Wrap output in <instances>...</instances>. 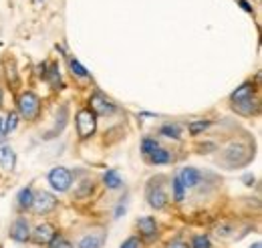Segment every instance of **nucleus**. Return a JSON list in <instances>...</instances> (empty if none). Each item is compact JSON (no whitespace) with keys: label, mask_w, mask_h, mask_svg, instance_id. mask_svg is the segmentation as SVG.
Instances as JSON below:
<instances>
[{"label":"nucleus","mask_w":262,"mask_h":248,"mask_svg":"<svg viewBox=\"0 0 262 248\" xmlns=\"http://www.w3.org/2000/svg\"><path fill=\"white\" fill-rule=\"evenodd\" d=\"M158 133H160L162 137H165V139L180 141V139H182V125L176 123V121H167V123H164L158 129Z\"/></svg>","instance_id":"f3484780"},{"label":"nucleus","mask_w":262,"mask_h":248,"mask_svg":"<svg viewBox=\"0 0 262 248\" xmlns=\"http://www.w3.org/2000/svg\"><path fill=\"white\" fill-rule=\"evenodd\" d=\"M105 238H107L105 232H89L77 242V248H103Z\"/></svg>","instance_id":"4468645a"},{"label":"nucleus","mask_w":262,"mask_h":248,"mask_svg":"<svg viewBox=\"0 0 262 248\" xmlns=\"http://www.w3.org/2000/svg\"><path fill=\"white\" fill-rule=\"evenodd\" d=\"M186 188H184V184L180 182V178L178 176H173L171 178V196H173V202H178V204H182L184 200H186Z\"/></svg>","instance_id":"b1692460"},{"label":"nucleus","mask_w":262,"mask_h":248,"mask_svg":"<svg viewBox=\"0 0 262 248\" xmlns=\"http://www.w3.org/2000/svg\"><path fill=\"white\" fill-rule=\"evenodd\" d=\"M75 125H77V135H79V139L85 141V139H89L91 135H95V131H97V115H95L89 107L79 109L77 115H75Z\"/></svg>","instance_id":"20e7f679"},{"label":"nucleus","mask_w":262,"mask_h":248,"mask_svg":"<svg viewBox=\"0 0 262 248\" xmlns=\"http://www.w3.org/2000/svg\"><path fill=\"white\" fill-rule=\"evenodd\" d=\"M89 109L97 115V117H111L115 111H117V105L101 91H95V93L89 97Z\"/></svg>","instance_id":"1a4fd4ad"},{"label":"nucleus","mask_w":262,"mask_h":248,"mask_svg":"<svg viewBox=\"0 0 262 248\" xmlns=\"http://www.w3.org/2000/svg\"><path fill=\"white\" fill-rule=\"evenodd\" d=\"M2 103H4V93H2V87H0V107H2Z\"/></svg>","instance_id":"e433bc0d"},{"label":"nucleus","mask_w":262,"mask_h":248,"mask_svg":"<svg viewBox=\"0 0 262 248\" xmlns=\"http://www.w3.org/2000/svg\"><path fill=\"white\" fill-rule=\"evenodd\" d=\"M18 121H20L18 113H16V111H8V113H6V117H4V133H6V135H10V133L18 127Z\"/></svg>","instance_id":"393cba45"},{"label":"nucleus","mask_w":262,"mask_h":248,"mask_svg":"<svg viewBox=\"0 0 262 248\" xmlns=\"http://www.w3.org/2000/svg\"><path fill=\"white\" fill-rule=\"evenodd\" d=\"M164 182H167L165 176H156L145 186V200H147V204L154 210H164L165 206H167V202H169V196L165 192Z\"/></svg>","instance_id":"f03ea898"},{"label":"nucleus","mask_w":262,"mask_h":248,"mask_svg":"<svg viewBox=\"0 0 262 248\" xmlns=\"http://www.w3.org/2000/svg\"><path fill=\"white\" fill-rule=\"evenodd\" d=\"M165 248H190V242H186V240H182V238H173V240H169Z\"/></svg>","instance_id":"7c9ffc66"},{"label":"nucleus","mask_w":262,"mask_h":248,"mask_svg":"<svg viewBox=\"0 0 262 248\" xmlns=\"http://www.w3.org/2000/svg\"><path fill=\"white\" fill-rule=\"evenodd\" d=\"M0 166L4 168V170H14V166H16V154H14V150L10 148V146H6V143H2L0 146Z\"/></svg>","instance_id":"a211bd4d"},{"label":"nucleus","mask_w":262,"mask_h":248,"mask_svg":"<svg viewBox=\"0 0 262 248\" xmlns=\"http://www.w3.org/2000/svg\"><path fill=\"white\" fill-rule=\"evenodd\" d=\"M31 232H33V226L29 222L27 216H16L12 220L10 228H8V236L10 240H14L16 244H27L31 242Z\"/></svg>","instance_id":"6e6552de"},{"label":"nucleus","mask_w":262,"mask_h":248,"mask_svg":"<svg viewBox=\"0 0 262 248\" xmlns=\"http://www.w3.org/2000/svg\"><path fill=\"white\" fill-rule=\"evenodd\" d=\"M119 248H143V242H141L139 236H129V238H125V240L121 242Z\"/></svg>","instance_id":"c756f323"},{"label":"nucleus","mask_w":262,"mask_h":248,"mask_svg":"<svg viewBox=\"0 0 262 248\" xmlns=\"http://www.w3.org/2000/svg\"><path fill=\"white\" fill-rule=\"evenodd\" d=\"M244 182H246V186H252V184H254V176H250V174L244 176Z\"/></svg>","instance_id":"c9c22d12"},{"label":"nucleus","mask_w":262,"mask_h":248,"mask_svg":"<svg viewBox=\"0 0 262 248\" xmlns=\"http://www.w3.org/2000/svg\"><path fill=\"white\" fill-rule=\"evenodd\" d=\"M6 137H8V135L4 133V117H0V146L6 141Z\"/></svg>","instance_id":"72a5a7b5"},{"label":"nucleus","mask_w":262,"mask_h":248,"mask_svg":"<svg viewBox=\"0 0 262 248\" xmlns=\"http://www.w3.org/2000/svg\"><path fill=\"white\" fill-rule=\"evenodd\" d=\"M137 228V236L141 238L143 244H151L160 238V224L154 216H141L135 222Z\"/></svg>","instance_id":"39448f33"},{"label":"nucleus","mask_w":262,"mask_h":248,"mask_svg":"<svg viewBox=\"0 0 262 248\" xmlns=\"http://www.w3.org/2000/svg\"><path fill=\"white\" fill-rule=\"evenodd\" d=\"M254 157V150L242 141H232L226 146L220 155H218V163H222L226 170H236V168H244L252 161Z\"/></svg>","instance_id":"f257e3e1"},{"label":"nucleus","mask_w":262,"mask_h":248,"mask_svg":"<svg viewBox=\"0 0 262 248\" xmlns=\"http://www.w3.org/2000/svg\"><path fill=\"white\" fill-rule=\"evenodd\" d=\"M254 93H256V85L250 83V81H246V83H242L234 93L230 95V101H232V103H238V101H242V99L254 97Z\"/></svg>","instance_id":"6ab92c4d"},{"label":"nucleus","mask_w":262,"mask_h":248,"mask_svg":"<svg viewBox=\"0 0 262 248\" xmlns=\"http://www.w3.org/2000/svg\"><path fill=\"white\" fill-rule=\"evenodd\" d=\"M145 159H147L151 166H164V163H169V161H171V154H169V150H165V148H158L156 152H151Z\"/></svg>","instance_id":"4be33fe9"},{"label":"nucleus","mask_w":262,"mask_h":248,"mask_svg":"<svg viewBox=\"0 0 262 248\" xmlns=\"http://www.w3.org/2000/svg\"><path fill=\"white\" fill-rule=\"evenodd\" d=\"M47 69H49V63H40V65L36 67V75H38L40 79H45V75H47Z\"/></svg>","instance_id":"2f4dec72"},{"label":"nucleus","mask_w":262,"mask_h":248,"mask_svg":"<svg viewBox=\"0 0 262 248\" xmlns=\"http://www.w3.org/2000/svg\"><path fill=\"white\" fill-rule=\"evenodd\" d=\"M59 206V200L55 198L53 192H47V190H40V192H34V202H33V210L36 216H47L51 212H55Z\"/></svg>","instance_id":"0eeeda50"},{"label":"nucleus","mask_w":262,"mask_h":248,"mask_svg":"<svg viewBox=\"0 0 262 248\" xmlns=\"http://www.w3.org/2000/svg\"><path fill=\"white\" fill-rule=\"evenodd\" d=\"M210 125H212L210 119H194V121L188 123V131H190V135H200V133H204Z\"/></svg>","instance_id":"a878e982"},{"label":"nucleus","mask_w":262,"mask_h":248,"mask_svg":"<svg viewBox=\"0 0 262 248\" xmlns=\"http://www.w3.org/2000/svg\"><path fill=\"white\" fill-rule=\"evenodd\" d=\"M67 119H69V107H67V105H61V109H59V113H57L55 127H53V131H49V133L45 135V139H53V137H57V135H59V133L65 129Z\"/></svg>","instance_id":"dca6fc26"},{"label":"nucleus","mask_w":262,"mask_h":248,"mask_svg":"<svg viewBox=\"0 0 262 248\" xmlns=\"http://www.w3.org/2000/svg\"><path fill=\"white\" fill-rule=\"evenodd\" d=\"M250 248H262V244H260V242H254V244H252Z\"/></svg>","instance_id":"4c0bfd02"},{"label":"nucleus","mask_w":262,"mask_h":248,"mask_svg":"<svg viewBox=\"0 0 262 248\" xmlns=\"http://www.w3.org/2000/svg\"><path fill=\"white\" fill-rule=\"evenodd\" d=\"M103 186L107 188V190H119V188L123 186V180H121V176H119V172L117 170H107L105 174H103Z\"/></svg>","instance_id":"412c9836"},{"label":"nucleus","mask_w":262,"mask_h":248,"mask_svg":"<svg viewBox=\"0 0 262 248\" xmlns=\"http://www.w3.org/2000/svg\"><path fill=\"white\" fill-rule=\"evenodd\" d=\"M190 248H212V240L208 234H196V236H192Z\"/></svg>","instance_id":"cd10ccee"},{"label":"nucleus","mask_w":262,"mask_h":248,"mask_svg":"<svg viewBox=\"0 0 262 248\" xmlns=\"http://www.w3.org/2000/svg\"><path fill=\"white\" fill-rule=\"evenodd\" d=\"M178 178H180V182L184 184L186 190H198V188L204 184V180H206V174L204 172H200L196 168H182L178 174H176Z\"/></svg>","instance_id":"9b49d317"},{"label":"nucleus","mask_w":262,"mask_h":248,"mask_svg":"<svg viewBox=\"0 0 262 248\" xmlns=\"http://www.w3.org/2000/svg\"><path fill=\"white\" fill-rule=\"evenodd\" d=\"M47 248H75V244L67 238V236H63V234H57L53 240H51V244Z\"/></svg>","instance_id":"c85d7f7f"},{"label":"nucleus","mask_w":262,"mask_h":248,"mask_svg":"<svg viewBox=\"0 0 262 248\" xmlns=\"http://www.w3.org/2000/svg\"><path fill=\"white\" fill-rule=\"evenodd\" d=\"M158 148H160V141H158L156 137H143V139H141V148H139V150H141V154L147 157L151 152H156Z\"/></svg>","instance_id":"bb28decb"},{"label":"nucleus","mask_w":262,"mask_h":248,"mask_svg":"<svg viewBox=\"0 0 262 248\" xmlns=\"http://www.w3.org/2000/svg\"><path fill=\"white\" fill-rule=\"evenodd\" d=\"M47 180H49V184H51V188H53L55 192L65 194V192H69V190L73 188V172L63 168V166H57V168H53V170L49 172Z\"/></svg>","instance_id":"423d86ee"},{"label":"nucleus","mask_w":262,"mask_h":248,"mask_svg":"<svg viewBox=\"0 0 262 248\" xmlns=\"http://www.w3.org/2000/svg\"><path fill=\"white\" fill-rule=\"evenodd\" d=\"M16 113L25 121H34L40 115V99L34 91H23L16 99Z\"/></svg>","instance_id":"7ed1b4c3"},{"label":"nucleus","mask_w":262,"mask_h":248,"mask_svg":"<svg viewBox=\"0 0 262 248\" xmlns=\"http://www.w3.org/2000/svg\"><path fill=\"white\" fill-rule=\"evenodd\" d=\"M238 2H240V6H242V8L246 10V12H250V14H252V6H250V4L246 2V0H238Z\"/></svg>","instance_id":"f704fd0d"},{"label":"nucleus","mask_w":262,"mask_h":248,"mask_svg":"<svg viewBox=\"0 0 262 248\" xmlns=\"http://www.w3.org/2000/svg\"><path fill=\"white\" fill-rule=\"evenodd\" d=\"M125 202H127V200H125V198H121V202L117 204V210H115V218H121V214L125 212Z\"/></svg>","instance_id":"473e14b6"},{"label":"nucleus","mask_w":262,"mask_h":248,"mask_svg":"<svg viewBox=\"0 0 262 248\" xmlns=\"http://www.w3.org/2000/svg\"><path fill=\"white\" fill-rule=\"evenodd\" d=\"M45 81H47V83H49L53 89H63L61 69H59V65H57V63L49 65V69H47V75H45Z\"/></svg>","instance_id":"aec40b11"},{"label":"nucleus","mask_w":262,"mask_h":248,"mask_svg":"<svg viewBox=\"0 0 262 248\" xmlns=\"http://www.w3.org/2000/svg\"><path fill=\"white\" fill-rule=\"evenodd\" d=\"M59 234L57 226L51 224V222H42V224H36L31 232V242L36 244V246H49L51 240Z\"/></svg>","instance_id":"9d476101"},{"label":"nucleus","mask_w":262,"mask_h":248,"mask_svg":"<svg viewBox=\"0 0 262 248\" xmlns=\"http://www.w3.org/2000/svg\"><path fill=\"white\" fill-rule=\"evenodd\" d=\"M67 63H69V71H71L73 77H77V79H89V77H91V73H89L81 63L77 61L75 57H69Z\"/></svg>","instance_id":"5701e85b"},{"label":"nucleus","mask_w":262,"mask_h":248,"mask_svg":"<svg viewBox=\"0 0 262 248\" xmlns=\"http://www.w3.org/2000/svg\"><path fill=\"white\" fill-rule=\"evenodd\" d=\"M93 192H95V180L85 178V180H81V182L75 186L73 198H77V200H87V198H91Z\"/></svg>","instance_id":"2eb2a0df"},{"label":"nucleus","mask_w":262,"mask_h":248,"mask_svg":"<svg viewBox=\"0 0 262 248\" xmlns=\"http://www.w3.org/2000/svg\"><path fill=\"white\" fill-rule=\"evenodd\" d=\"M232 107H234V111H236L238 115L252 117V115H258V111H260V101H258V97L254 95V97L242 99V101H238V103H232Z\"/></svg>","instance_id":"f8f14e48"},{"label":"nucleus","mask_w":262,"mask_h":248,"mask_svg":"<svg viewBox=\"0 0 262 248\" xmlns=\"http://www.w3.org/2000/svg\"><path fill=\"white\" fill-rule=\"evenodd\" d=\"M34 202V188L33 186H25L18 190L16 194V210L18 212H29L33 208Z\"/></svg>","instance_id":"ddd939ff"}]
</instances>
